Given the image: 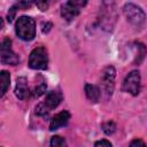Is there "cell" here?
I'll use <instances>...</instances> for the list:
<instances>
[{
  "label": "cell",
  "mask_w": 147,
  "mask_h": 147,
  "mask_svg": "<svg viewBox=\"0 0 147 147\" xmlns=\"http://www.w3.org/2000/svg\"><path fill=\"white\" fill-rule=\"evenodd\" d=\"M17 9H20L17 5H14V6H11V7H10V9H9V11H8V15H7V20H8V22H9V23H10V22H13V18L15 17V14H16Z\"/></svg>",
  "instance_id": "d6986e66"
},
{
  "label": "cell",
  "mask_w": 147,
  "mask_h": 147,
  "mask_svg": "<svg viewBox=\"0 0 147 147\" xmlns=\"http://www.w3.org/2000/svg\"><path fill=\"white\" fill-rule=\"evenodd\" d=\"M85 94L87 99L92 102H98L100 99V90L98 86L92 85V84H86L85 85Z\"/></svg>",
  "instance_id": "7c38bea8"
},
{
  "label": "cell",
  "mask_w": 147,
  "mask_h": 147,
  "mask_svg": "<svg viewBox=\"0 0 147 147\" xmlns=\"http://www.w3.org/2000/svg\"><path fill=\"white\" fill-rule=\"evenodd\" d=\"M34 2H36V5H37V7H38L41 11H46V10L48 9V7H49L51 0H34Z\"/></svg>",
  "instance_id": "ac0fdd59"
},
{
  "label": "cell",
  "mask_w": 147,
  "mask_h": 147,
  "mask_svg": "<svg viewBox=\"0 0 147 147\" xmlns=\"http://www.w3.org/2000/svg\"><path fill=\"white\" fill-rule=\"evenodd\" d=\"M103 30L111 31L116 22V7L114 0H103L101 7V16L99 18Z\"/></svg>",
  "instance_id": "7a4b0ae2"
},
{
  "label": "cell",
  "mask_w": 147,
  "mask_h": 147,
  "mask_svg": "<svg viewBox=\"0 0 147 147\" xmlns=\"http://www.w3.org/2000/svg\"><path fill=\"white\" fill-rule=\"evenodd\" d=\"M79 11H80V9L76 8V7L72 6L70 2H67V3L62 5V7H61V16H62L64 20H67V21L74 20V18L79 14Z\"/></svg>",
  "instance_id": "8fae6325"
},
{
  "label": "cell",
  "mask_w": 147,
  "mask_h": 147,
  "mask_svg": "<svg viewBox=\"0 0 147 147\" xmlns=\"http://www.w3.org/2000/svg\"><path fill=\"white\" fill-rule=\"evenodd\" d=\"M115 77H116V70L113 65H108L103 69L101 74V84L103 91L110 95L115 87Z\"/></svg>",
  "instance_id": "52a82bcc"
},
{
  "label": "cell",
  "mask_w": 147,
  "mask_h": 147,
  "mask_svg": "<svg viewBox=\"0 0 147 147\" xmlns=\"http://www.w3.org/2000/svg\"><path fill=\"white\" fill-rule=\"evenodd\" d=\"M62 101V94L57 91H52L49 92L47 95H46V99H45V105L47 106V108L49 110L56 108Z\"/></svg>",
  "instance_id": "30bf717a"
},
{
  "label": "cell",
  "mask_w": 147,
  "mask_h": 147,
  "mask_svg": "<svg viewBox=\"0 0 147 147\" xmlns=\"http://www.w3.org/2000/svg\"><path fill=\"white\" fill-rule=\"evenodd\" d=\"M123 90L132 95H138L140 92V74L137 70H132L123 82Z\"/></svg>",
  "instance_id": "5b68a950"
},
{
  "label": "cell",
  "mask_w": 147,
  "mask_h": 147,
  "mask_svg": "<svg viewBox=\"0 0 147 147\" xmlns=\"http://www.w3.org/2000/svg\"><path fill=\"white\" fill-rule=\"evenodd\" d=\"M1 62L8 65H16L20 62L18 56L11 51V41L9 38H5L1 44Z\"/></svg>",
  "instance_id": "8992f818"
},
{
  "label": "cell",
  "mask_w": 147,
  "mask_h": 147,
  "mask_svg": "<svg viewBox=\"0 0 147 147\" xmlns=\"http://www.w3.org/2000/svg\"><path fill=\"white\" fill-rule=\"evenodd\" d=\"M123 13L126 20L136 26H142L146 22V15L144 10L134 3H131V2L126 3L123 7Z\"/></svg>",
  "instance_id": "3957f363"
},
{
  "label": "cell",
  "mask_w": 147,
  "mask_h": 147,
  "mask_svg": "<svg viewBox=\"0 0 147 147\" xmlns=\"http://www.w3.org/2000/svg\"><path fill=\"white\" fill-rule=\"evenodd\" d=\"M45 91H46V83H45V80H41V82L37 83V85L34 86V88L32 91V94H33V96L38 98V96L42 95L45 93Z\"/></svg>",
  "instance_id": "5bb4252c"
},
{
  "label": "cell",
  "mask_w": 147,
  "mask_h": 147,
  "mask_svg": "<svg viewBox=\"0 0 147 147\" xmlns=\"http://www.w3.org/2000/svg\"><path fill=\"white\" fill-rule=\"evenodd\" d=\"M16 5L18 6V8L26 9V8H29V7L31 6V0H20Z\"/></svg>",
  "instance_id": "44dd1931"
},
{
  "label": "cell",
  "mask_w": 147,
  "mask_h": 147,
  "mask_svg": "<svg viewBox=\"0 0 147 147\" xmlns=\"http://www.w3.org/2000/svg\"><path fill=\"white\" fill-rule=\"evenodd\" d=\"M1 77V96H3L9 87V83H10V75L7 71H1L0 74Z\"/></svg>",
  "instance_id": "4fadbf2b"
},
{
  "label": "cell",
  "mask_w": 147,
  "mask_h": 147,
  "mask_svg": "<svg viewBox=\"0 0 147 147\" xmlns=\"http://www.w3.org/2000/svg\"><path fill=\"white\" fill-rule=\"evenodd\" d=\"M65 145V140L63 138H61L60 136H54L51 139V146L52 147H61Z\"/></svg>",
  "instance_id": "2e32d148"
},
{
  "label": "cell",
  "mask_w": 147,
  "mask_h": 147,
  "mask_svg": "<svg viewBox=\"0 0 147 147\" xmlns=\"http://www.w3.org/2000/svg\"><path fill=\"white\" fill-rule=\"evenodd\" d=\"M48 64V55L44 47L34 48L29 56V65L34 70H45Z\"/></svg>",
  "instance_id": "277c9868"
},
{
  "label": "cell",
  "mask_w": 147,
  "mask_h": 147,
  "mask_svg": "<svg viewBox=\"0 0 147 147\" xmlns=\"http://www.w3.org/2000/svg\"><path fill=\"white\" fill-rule=\"evenodd\" d=\"M130 145H131L132 147H134V146H146V144H145L142 140H140V139H136V140H133Z\"/></svg>",
  "instance_id": "603a6c76"
},
{
  "label": "cell",
  "mask_w": 147,
  "mask_h": 147,
  "mask_svg": "<svg viewBox=\"0 0 147 147\" xmlns=\"http://www.w3.org/2000/svg\"><path fill=\"white\" fill-rule=\"evenodd\" d=\"M16 34L24 41H30L36 36V23L30 16H21L16 21L15 25Z\"/></svg>",
  "instance_id": "6da1fadb"
},
{
  "label": "cell",
  "mask_w": 147,
  "mask_h": 147,
  "mask_svg": "<svg viewBox=\"0 0 147 147\" xmlns=\"http://www.w3.org/2000/svg\"><path fill=\"white\" fill-rule=\"evenodd\" d=\"M68 2H70V3H71L72 6H75L76 8L80 9V8H83L84 6H86L87 0H69Z\"/></svg>",
  "instance_id": "ffe728a7"
},
{
  "label": "cell",
  "mask_w": 147,
  "mask_h": 147,
  "mask_svg": "<svg viewBox=\"0 0 147 147\" xmlns=\"http://www.w3.org/2000/svg\"><path fill=\"white\" fill-rule=\"evenodd\" d=\"M102 131L106 133V134H113L115 131H116V124L113 122V121H108L106 123L102 124Z\"/></svg>",
  "instance_id": "9a60e30c"
},
{
  "label": "cell",
  "mask_w": 147,
  "mask_h": 147,
  "mask_svg": "<svg viewBox=\"0 0 147 147\" xmlns=\"http://www.w3.org/2000/svg\"><path fill=\"white\" fill-rule=\"evenodd\" d=\"M69 119H70V113L68 110H62L61 113L56 114L52 118V121L49 123V130L51 131H54V130H57V129L67 125V123L69 122Z\"/></svg>",
  "instance_id": "ba28073f"
},
{
  "label": "cell",
  "mask_w": 147,
  "mask_h": 147,
  "mask_svg": "<svg viewBox=\"0 0 147 147\" xmlns=\"http://www.w3.org/2000/svg\"><path fill=\"white\" fill-rule=\"evenodd\" d=\"M94 146H106V147H111V142L108 140H99L94 144Z\"/></svg>",
  "instance_id": "7402d4cb"
},
{
  "label": "cell",
  "mask_w": 147,
  "mask_h": 147,
  "mask_svg": "<svg viewBox=\"0 0 147 147\" xmlns=\"http://www.w3.org/2000/svg\"><path fill=\"white\" fill-rule=\"evenodd\" d=\"M49 113V109L47 108V106L45 103H40L36 107V114L39 116H47Z\"/></svg>",
  "instance_id": "e0dca14e"
},
{
  "label": "cell",
  "mask_w": 147,
  "mask_h": 147,
  "mask_svg": "<svg viewBox=\"0 0 147 147\" xmlns=\"http://www.w3.org/2000/svg\"><path fill=\"white\" fill-rule=\"evenodd\" d=\"M15 95L20 100H24L29 95V88H28V82L25 77L17 78L16 86H15Z\"/></svg>",
  "instance_id": "9c48e42d"
}]
</instances>
